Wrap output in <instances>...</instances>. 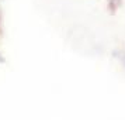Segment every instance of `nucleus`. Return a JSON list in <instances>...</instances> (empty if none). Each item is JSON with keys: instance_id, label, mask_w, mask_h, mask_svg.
<instances>
[]
</instances>
